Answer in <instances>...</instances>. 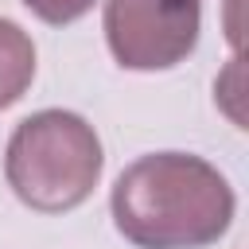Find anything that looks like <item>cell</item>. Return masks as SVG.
<instances>
[{
	"mask_svg": "<svg viewBox=\"0 0 249 249\" xmlns=\"http://www.w3.org/2000/svg\"><path fill=\"white\" fill-rule=\"evenodd\" d=\"M109 210L136 249H206L230 230L237 198L202 156L152 152L117 175Z\"/></svg>",
	"mask_w": 249,
	"mask_h": 249,
	"instance_id": "obj_1",
	"label": "cell"
},
{
	"mask_svg": "<svg viewBox=\"0 0 249 249\" xmlns=\"http://www.w3.org/2000/svg\"><path fill=\"white\" fill-rule=\"evenodd\" d=\"M105 156L93 124L70 109H39L23 117L4 152V175L16 198L39 214H66L82 206L97 179Z\"/></svg>",
	"mask_w": 249,
	"mask_h": 249,
	"instance_id": "obj_2",
	"label": "cell"
},
{
	"mask_svg": "<svg viewBox=\"0 0 249 249\" xmlns=\"http://www.w3.org/2000/svg\"><path fill=\"white\" fill-rule=\"evenodd\" d=\"M105 43L124 70H171L202 31V0H105Z\"/></svg>",
	"mask_w": 249,
	"mask_h": 249,
	"instance_id": "obj_3",
	"label": "cell"
},
{
	"mask_svg": "<svg viewBox=\"0 0 249 249\" xmlns=\"http://www.w3.org/2000/svg\"><path fill=\"white\" fill-rule=\"evenodd\" d=\"M35 78V43L31 35L16 23L0 16V109L16 105Z\"/></svg>",
	"mask_w": 249,
	"mask_h": 249,
	"instance_id": "obj_4",
	"label": "cell"
},
{
	"mask_svg": "<svg viewBox=\"0 0 249 249\" xmlns=\"http://www.w3.org/2000/svg\"><path fill=\"white\" fill-rule=\"evenodd\" d=\"M93 4L97 0H23V8L31 16H39L43 23H51V27H66V23L82 19Z\"/></svg>",
	"mask_w": 249,
	"mask_h": 249,
	"instance_id": "obj_5",
	"label": "cell"
}]
</instances>
